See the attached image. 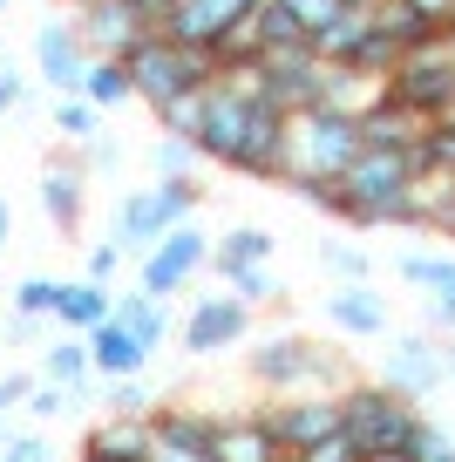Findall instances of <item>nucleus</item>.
Masks as SVG:
<instances>
[{"instance_id":"1","label":"nucleus","mask_w":455,"mask_h":462,"mask_svg":"<svg viewBox=\"0 0 455 462\" xmlns=\"http://www.w3.org/2000/svg\"><path fill=\"white\" fill-rule=\"evenodd\" d=\"M354 157H360V116H340V109H299V116H285L279 184L292 190V198H306L313 184H340Z\"/></svg>"},{"instance_id":"2","label":"nucleus","mask_w":455,"mask_h":462,"mask_svg":"<svg viewBox=\"0 0 455 462\" xmlns=\"http://www.w3.org/2000/svg\"><path fill=\"white\" fill-rule=\"evenodd\" d=\"M422 177V157L414 150H367L360 143V157L347 163V177L333 184V217L340 225H401L408 217V184Z\"/></svg>"},{"instance_id":"3","label":"nucleus","mask_w":455,"mask_h":462,"mask_svg":"<svg viewBox=\"0 0 455 462\" xmlns=\"http://www.w3.org/2000/svg\"><path fill=\"white\" fill-rule=\"evenodd\" d=\"M116 61L129 69V96H136L143 109H171V102H184V96H198V88L218 82V55L171 42L163 28L136 34V42H129Z\"/></svg>"},{"instance_id":"4","label":"nucleus","mask_w":455,"mask_h":462,"mask_svg":"<svg viewBox=\"0 0 455 462\" xmlns=\"http://www.w3.org/2000/svg\"><path fill=\"white\" fill-rule=\"evenodd\" d=\"M414 421H422V408H414L408 394L381 388V381H354V388H340V435L360 448V462L401 456L408 435H414Z\"/></svg>"},{"instance_id":"5","label":"nucleus","mask_w":455,"mask_h":462,"mask_svg":"<svg viewBox=\"0 0 455 462\" xmlns=\"http://www.w3.org/2000/svg\"><path fill=\"white\" fill-rule=\"evenodd\" d=\"M198 204H204V184H198V177H157V184L129 190V198L116 204V231H109V238L143 259V252L157 245L163 231H177Z\"/></svg>"},{"instance_id":"6","label":"nucleus","mask_w":455,"mask_h":462,"mask_svg":"<svg viewBox=\"0 0 455 462\" xmlns=\"http://www.w3.org/2000/svg\"><path fill=\"white\" fill-rule=\"evenodd\" d=\"M252 381L265 394H313V381H347V361L313 333H272L252 346Z\"/></svg>"},{"instance_id":"7","label":"nucleus","mask_w":455,"mask_h":462,"mask_svg":"<svg viewBox=\"0 0 455 462\" xmlns=\"http://www.w3.org/2000/svg\"><path fill=\"white\" fill-rule=\"evenodd\" d=\"M252 102H258V96H245V88H231V82H211V88H204V123H198V157H204V163H218V171H231V177L245 171Z\"/></svg>"},{"instance_id":"8","label":"nucleus","mask_w":455,"mask_h":462,"mask_svg":"<svg viewBox=\"0 0 455 462\" xmlns=\"http://www.w3.org/2000/svg\"><path fill=\"white\" fill-rule=\"evenodd\" d=\"M211 265V238H204L198 225H177V231H163L157 245L136 259V292H150V300H171V292H184L190 286V273H204Z\"/></svg>"},{"instance_id":"9","label":"nucleus","mask_w":455,"mask_h":462,"mask_svg":"<svg viewBox=\"0 0 455 462\" xmlns=\"http://www.w3.org/2000/svg\"><path fill=\"white\" fill-rule=\"evenodd\" d=\"M252 14H258V0H171V7H163V34L184 42V48L218 55V48H231L245 34Z\"/></svg>"},{"instance_id":"10","label":"nucleus","mask_w":455,"mask_h":462,"mask_svg":"<svg viewBox=\"0 0 455 462\" xmlns=\"http://www.w3.org/2000/svg\"><path fill=\"white\" fill-rule=\"evenodd\" d=\"M279 442V456H306L313 442L340 435V394H279L272 408H258Z\"/></svg>"},{"instance_id":"11","label":"nucleus","mask_w":455,"mask_h":462,"mask_svg":"<svg viewBox=\"0 0 455 462\" xmlns=\"http://www.w3.org/2000/svg\"><path fill=\"white\" fill-rule=\"evenodd\" d=\"M245 333H252V306L231 300V292H211V300H190L184 327H177V346H184L190 361H204V354H225V346H238Z\"/></svg>"},{"instance_id":"12","label":"nucleus","mask_w":455,"mask_h":462,"mask_svg":"<svg viewBox=\"0 0 455 462\" xmlns=\"http://www.w3.org/2000/svg\"><path fill=\"white\" fill-rule=\"evenodd\" d=\"M381 388L408 394L414 408H422L435 388H449V374H441V333H408V340L387 346V361H381Z\"/></svg>"},{"instance_id":"13","label":"nucleus","mask_w":455,"mask_h":462,"mask_svg":"<svg viewBox=\"0 0 455 462\" xmlns=\"http://www.w3.org/2000/svg\"><path fill=\"white\" fill-rule=\"evenodd\" d=\"M143 429H150V462H211V415H198V408L157 402V415Z\"/></svg>"},{"instance_id":"14","label":"nucleus","mask_w":455,"mask_h":462,"mask_svg":"<svg viewBox=\"0 0 455 462\" xmlns=\"http://www.w3.org/2000/svg\"><path fill=\"white\" fill-rule=\"evenodd\" d=\"M136 34H150V21H143L136 0H82L75 7V42L88 48V55H123Z\"/></svg>"},{"instance_id":"15","label":"nucleus","mask_w":455,"mask_h":462,"mask_svg":"<svg viewBox=\"0 0 455 462\" xmlns=\"http://www.w3.org/2000/svg\"><path fill=\"white\" fill-rule=\"evenodd\" d=\"M34 69L55 96H82V69H88V48L75 42V21H42L34 34Z\"/></svg>"},{"instance_id":"16","label":"nucleus","mask_w":455,"mask_h":462,"mask_svg":"<svg viewBox=\"0 0 455 462\" xmlns=\"http://www.w3.org/2000/svg\"><path fill=\"white\" fill-rule=\"evenodd\" d=\"M395 273L408 279L414 292H428V306H435V327L455 333V259H441V252H401Z\"/></svg>"},{"instance_id":"17","label":"nucleus","mask_w":455,"mask_h":462,"mask_svg":"<svg viewBox=\"0 0 455 462\" xmlns=\"http://www.w3.org/2000/svg\"><path fill=\"white\" fill-rule=\"evenodd\" d=\"M211 462H279L265 415H225L211 421Z\"/></svg>"},{"instance_id":"18","label":"nucleus","mask_w":455,"mask_h":462,"mask_svg":"<svg viewBox=\"0 0 455 462\" xmlns=\"http://www.w3.org/2000/svg\"><path fill=\"white\" fill-rule=\"evenodd\" d=\"M42 204H48V217H55L61 238H75V225H82V204H88V177H82V163H69V157L48 163V171H42Z\"/></svg>"},{"instance_id":"19","label":"nucleus","mask_w":455,"mask_h":462,"mask_svg":"<svg viewBox=\"0 0 455 462\" xmlns=\"http://www.w3.org/2000/svg\"><path fill=\"white\" fill-rule=\"evenodd\" d=\"M422 130H428V123H422V116H408L395 96H374L367 109H360V143H367V150H414V143H422Z\"/></svg>"},{"instance_id":"20","label":"nucleus","mask_w":455,"mask_h":462,"mask_svg":"<svg viewBox=\"0 0 455 462\" xmlns=\"http://www.w3.org/2000/svg\"><path fill=\"white\" fill-rule=\"evenodd\" d=\"M327 319L347 333V340H374V333H387V300L374 286H333Z\"/></svg>"},{"instance_id":"21","label":"nucleus","mask_w":455,"mask_h":462,"mask_svg":"<svg viewBox=\"0 0 455 462\" xmlns=\"http://www.w3.org/2000/svg\"><path fill=\"white\" fill-rule=\"evenodd\" d=\"M82 340H88V367H96L102 381H129V374H143V361H150V354H143L116 319H102V327L82 333Z\"/></svg>"},{"instance_id":"22","label":"nucleus","mask_w":455,"mask_h":462,"mask_svg":"<svg viewBox=\"0 0 455 462\" xmlns=\"http://www.w3.org/2000/svg\"><path fill=\"white\" fill-rule=\"evenodd\" d=\"M245 265H272V231L265 225H231L225 238H211V273H245Z\"/></svg>"},{"instance_id":"23","label":"nucleus","mask_w":455,"mask_h":462,"mask_svg":"<svg viewBox=\"0 0 455 462\" xmlns=\"http://www.w3.org/2000/svg\"><path fill=\"white\" fill-rule=\"evenodd\" d=\"M88 340L82 333H69V340H55L48 346V361H42V381H55V388H69V408H82L88 402Z\"/></svg>"},{"instance_id":"24","label":"nucleus","mask_w":455,"mask_h":462,"mask_svg":"<svg viewBox=\"0 0 455 462\" xmlns=\"http://www.w3.org/2000/svg\"><path fill=\"white\" fill-rule=\"evenodd\" d=\"M82 462H150V429L143 421H102L96 435L82 442Z\"/></svg>"},{"instance_id":"25","label":"nucleus","mask_w":455,"mask_h":462,"mask_svg":"<svg viewBox=\"0 0 455 462\" xmlns=\"http://www.w3.org/2000/svg\"><path fill=\"white\" fill-rule=\"evenodd\" d=\"M109 319L143 346V354H157L163 333H171V313H163V300H150V292H129V300H116V306H109Z\"/></svg>"},{"instance_id":"26","label":"nucleus","mask_w":455,"mask_h":462,"mask_svg":"<svg viewBox=\"0 0 455 462\" xmlns=\"http://www.w3.org/2000/svg\"><path fill=\"white\" fill-rule=\"evenodd\" d=\"M109 286H96V279H75V286H61V300H55V327H69V333H96L102 319H109Z\"/></svg>"},{"instance_id":"27","label":"nucleus","mask_w":455,"mask_h":462,"mask_svg":"<svg viewBox=\"0 0 455 462\" xmlns=\"http://www.w3.org/2000/svg\"><path fill=\"white\" fill-rule=\"evenodd\" d=\"M367 14H374V7H340V14L313 34V55H320V61H354L360 34H367Z\"/></svg>"},{"instance_id":"28","label":"nucleus","mask_w":455,"mask_h":462,"mask_svg":"<svg viewBox=\"0 0 455 462\" xmlns=\"http://www.w3.org/2000/svg\"><path fill=\"white\" fill-rule=\"evenodd\" d=\"M82 96L96 102V109H123V102H136V96H129V69H123V61H109V55H88Z\"/></svg>"},{"instance_id":"29","label":"nucleus","mask_w":455,"mask_h":462,"mask_svg":"<svg viewBox=\"0 0 455 462\" xmlns=\"http://www.w3.org/2000/svg\"><path fill=\"white\" fill-rule=\"evenodd\" d=\"M48 123H55L69 143H96V136H102V109L88 96H61L55 109H48Z\"/></svg>"},{"instance_id":"30","label":"nucleus","mask_w":455,"mask_h":462,"mask_svg":"<svg viewBox=\"0 0 455 462\" xmlns=\"http://www.w3.org/2000/svg\"><path fill=\"white\" fill-rule=\"evenodd\" d=\"M320 265L333 273V286H367V279H374V259H367L360 245H340V238H327V245H320Z\"/></svg>"},{"instance_id":"31","label":"nucleus","mask_w":455,"mask_h":462,"mask_svg":"<svg viewBox=\"0 0 455 462\" xmlns=\"http://www.w3.org/2000/svg\"><path fill=\"white\" fill-rule=\"evenodd\" d=\"M225 292H231V300H245V306L258 313V306H272L285 286H279V273H272V265H245V273H225Z\"/></svg>"},{"instance_id":"32","label":"nucleus","mask_w":455,"mask_h":462,"mask_svg":"<svg viewBox=\"0 0 455 462\" xmlns=\"http://www.w3.org/2000/svg\"><path fill=\"white\" fill-rule=\"evenodd\" d=\"M414 157H422V171H441V177H455V123L441 116V123H428L422 130V143H414Z\"/></svg>"},{"instance_id":"33","label":"nucleus","mask_w":455,"mask_h":462,"mask_svg":"<svg viewBox=\"0 0 455 462\" xmlns=\"http://www.w3.org/2000/svg\"><path fill=\"white\" fill-rule=\"evenodd\" d=\"M61 279H21L14 286V319H55Z\"/></svg>"},{"instance_id":"34","label":"nucleus","mask_w":455,"mask_h":462,"mask_svg":"<svg viewBox=\"0 0 455 462\" xmlns=\"http://www.w3.org/2000/svg\"><path fill=\"white\" fill-rule=\"evenodd\" d=\"M401 456H408V462H455V435L435 429V421H414V435H408Z\"/></svg>"},{"instance_id":"35","label":"nucleus","mask_w":455,"mask_h":462,"mask_svg":"<svg viewBox=\"0 0 455 462\" xmlns=\"http://www.w3.org/2000/svg\"><path fill=\"white\" fill-rule=\"evenodd\" d=\"M109 408H116L123 421H150V415H157V394L129 374V381H109Z\"/></svg>"},{"instance_id":"36","label":"nucleus","mask_w":455,"mask_h":462,"mask_svg":"<svg viewBox=\"0 0 455 462\" xmlns=\"http://www.w3.org/2000/svg\"><path fill=\"white\" fill-rule=\"evenodd\" d=\"M157 123H163V136H184V143L198 150V123H204V88H198V96H184V102H171V109H157Z\"/></svg>"},{"instance_id":"37","label":"nucleus","mask_w":455,"mask_h":462,"mask_svg":"<svg viewBox=\"0 0 455 462\" xmlns=\"http://www.w3.org/2000/svg\"><path fill=\"white\" fill-rule=\"evenodd\" d=\"M0 462H61V448L48 442V435H34V429H28V435L14 429L7 442H0Z\"/></svg>"},{"instance_id":"38","label":"nucleus","mask_w":455,"mask_h":462,"mask_svg":"<svg viewBox=\"0 0 455 462\" xmlns=\"http://www.w3.org/2000/svg\"><path fill=\"white\" fill-rule=\"evenodd\" d=\"M198 150H190L184 143V136H163V143H157V177H198Z\"/></svg>"},{"instance_id":"39","label":"nucleus","mask_w":455,"mask_h":462,"mask_svg":"<svg viewBox=\"0 0 455 462\" xmlns=\"http://www.w3.org/2000/svg\"><path fill=\"white\" fill-rule=\"evenodd\" d=\"M279 7H285V14H292V21H299V28H306V42H313V34L327 28L333 14H340L347 0H279Z\"/></svg>"},{"instance_id":"40","label":"nucleus","mask_w":455,"mask_h":462,"mask_svg":"<svg viewBox=\"0 0 455 462\" xmlns=\"http://www.w3.org/2000/svg\"><path fill=\"white\" fill-rule=\"evenodd\" d=\"M123 259H129V252L116 245V238H102V245H88V265H82V279H96V286H109V279L123 273Z\"/></svg>"},{"instance_id":"41","label":"nucleus","mask_w":455,"mask_h":462,"mask_svg":"<svg viewBox=\"0 0 455 462\" xmlns=\"http://www.w3.org/2000/svg\"><path fill=\"white\" fill-rule=\"evenodd\" d=\"M61 408H69V388H55V381H34L28 388V415L34 421H55Z\"/></svg>"},{"instance_id":"42","label":"nucleus","mask_w":455,"mask_h":462,"mask_svg":"<svg viewBox=\"0 0 455 462\" xmlns=\"http://www.w3.org/2000/svg\"><path fill=\"white\" fill-rule=\"evenodd\" d=\"M299 462H360V448L347 442V435H327V442H313V448H306Z\"/></svg>"},{"instance_id":"43","label":"nucleus","mask_w":455,"mask_h":462,"mask_svg":"<svg viewBox=\"0 0 455 462\" xmlns=\"http://www.w3.org/2000/svg\"><path fill=\"white\" fill-rule=\"evenodd\" d=\"M28 388H34V374H0V421L28 402Z\"/></svg>"},{"instance_id":"44","label":"nucleus","mask_w":455,"mask_h":462,"mask_svg":"<svg viewBox=\"0 0 455 462\" xmlns=\"http://www.w3.org/2000/svg\"><path fill=\"white\" fill-rule=\"evenodd\" d=\"M401 7H408V14H422L428 28H449V21H455V0H401Z\"/></svg>"},{"instance_id":"45","label":"nucleus","mask_w":455,"mask_h":462,"mask_svg":"<svg viewBox=\"0 0 455 462\" xmlns=\"http://www.w3.org/2000/svg\"><path fill=\"white\" fill-rule=\"evenodd\" d=\"M88 150V171H116V143L109 136H96V143H82Z\"/></svg>"},{"instance_id":"46","label":"nucleus","mask_w":455,"mask_h":462,"mask_svg":"<svg viewBox=\"0 0 455 462\" xmlns=\"http://www.w3.org/2000/svg\"><path fill=\"white\" fill-rule=\"evenodd\" d=\"M21 96V75L14 69H0V116H7V102H14Z\"/></svg>"},{"instance_id":"47","label":"nucleus","mask_w":455,"mask_h":462,"mask_svg":"<svg viewBox=\"0 0 455 462\" xmlns=\"http://www.w3.org/2000/svg\"><path fill=\"white\" fill-rule=\"evenodd\" d=\"M441 374L455 381V333H449V340H441Z\"/></svg>"},{"instance_id":"48","label":"nucleus","mask_w":455,"mask_h":462,"mask_svg":"<svg viewBox=\"0 0 455 462\" xmlns=\"http://www.w3.org/2000/svg\"><path fill=\"white\" fill-rule=\"evenodd\" d=\"M7 231H14V211H7V198H0V252H7Z\"/></svg>"},{"instance_id":"49","label":"nucleus","mask_w":455,"mask_h":462,"mask_svg":"<svg viewBox=\"0 0 455 462\" xmlns=\"http://www.w3.org/2000/svg\"><path fill=\"white\" fill-rule=\"evenodd\" d=\"M435 231H441V238H455V204L441 211V225H435Z\"/></svg>"},{"instance_id":"50","label":"nucleus","mask_w":455,"mask_h":462,"mask_svg":"<svg viewBox=\"0 0 455 462\" xmlns=\"http://www.w3.org/2000/svg\"><path fill=\"white\" fill-rule=\"evenodd\" d=\"M347 7H374V0H347Z\"/></svg>"},{"instance_id":"51","label":"nucleus","mask_w":455,"mask_h":462,"mask_svg":"<svg viewBox=\"0 0 455 462\" xmlns=\"http://www.w3.org/2000/svg\"><path fill=\"white\" fill-rule=\"evenodd\" d=\"M7 7H14V0H0V14H7Z\"/></svg>"},{"instance_id":"52","label":"nucleus","mask_w":455,"mask_h":462,"mask_svg":"<svg viewBox=\"0 0 455 462\" xmlns=\"http://www.w3.org/2000/svg\"><path fill=\"white\" fill-rule=\"evenodd\" d=\"M69 7H82V0H69Z\"/></svg>"}]
</instances>
